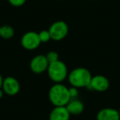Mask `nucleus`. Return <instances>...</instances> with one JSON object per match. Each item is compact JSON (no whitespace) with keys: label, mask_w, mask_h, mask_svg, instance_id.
<instances>
[{"label":"nucleus","mask_w":120,"mask_h":120,"mask_svg":"<svg viewBox=\"0 0 120 120\" xmlns=\"http://www.w3.org/2000/svg\"><path fill=\"white\" fill-rule=\"evenodd\" d=\"M47 72L49 78L55 83H61L68 76L67 66L61 60L49 64Z\"/></svg>","instance_id":"nucleus-3"},{"label":"nucleus","mask_w":120,"mask_h":120,"mask_svg":"<svg viewBox=\"0 0 120 120\" xmlns=\"http://www.w3.org/2000/svg\"><path fill=\"white\" fill-rule=\"evenodd\" d=\"M88 87L96 91H105L109 87V82L105 76L96 75L95 77H92Z\"/></svg>","instance_id":"nucleus-8"},{"label":"nucleus","mask_w":120,"mask_h":120,"mask_svg":"<svg viewBox=\"0 0 120 120\" xmlns=\"http://www.w3.org/2000/svg\"><path fill=\"white\" fill-rule=\"evenodd\" d=\"M21 43L24 49L27 50H34L37 49L41 44L38 33L34 31H28L22 37Z\"/></svg>","instance_id":"nucleus-5"},{"label":"nucleus","mask_w":120,"mask_h":120,"mask_svg":"<svg viewBox=\"0 0 120 120\" xmlns=\"http://www.w3.org/2000/svg\"><path fill=\"white\" fill-rule=\"evenodd\" d=\"M49 31L52 40L59 41L67 36L68 33V26L64 21H57L50 26Z\"/></svg>","instance_id":"nucleus-4"},{"label":"nucleus","mask_w":120,"mask_h":120,"mask_svg":"<svg viewBox=\"0 0 120 120\" xmlns=\"http://www.w3.org/2000/svg\"><path fill=\"white\" fill-rule=\"evenodd\" d=\"M4 90H3V89L1 88V89H0V99L3 98V96H4Z\"/></svg>","instance_id":"nucleus-18"},{"label":"nucleus","mask_w":120,"mask_h":120,"mask_svg":"<svg viewBox=\"0 0 120 120\" xmlns=\"http://www.w3.org/2000/svg\"><path fill=\"white\" fill-rule=\"evenodd\" d=\"M38 35H39V38H40V40L41 43H47V42H49L50 40H52L51 35H50L49 30H41V31L39 32Z\"/></svg>","instance_id":"nucleus-13"},{"label":"nucleus","mask_w":120,"mask_h":120,"mask_svg":"<svg viewBox=\"0 0 120 120\" xmlns=\"http://www.w3.org/2000/svg\"><path fill=\"white\" fill-rule=\"evenodd\" d=\"M118 113H119V115H120V109H119V111H118Z\"/></svg>","instance_id":"nucleus-19"},{"label":"nucleus","mask_w":120,"mask_h":120,"mask_svg":"<svg viewBox=\"0 0 120 120\" xmlns=\"http://www.w3.org/2000/svg\"><path fill=\"white\" fill-rule=\"evenodd\" d=\"M26 0H8L10 4H12L14 7H21L26 3Z\"/></svg>","instance_id":"nucleus-15"},{"label":"nucleus","mask_w":120,"mask_h":120,"mask_svg":"<svg viewBox=\"0 0 120 120\" xmlns=\"http://www.w3.org/2000/svg\"><path fill=\"white\" fill-rule=\"evenodd\" d=\"M45 57H46L47 60H48L49 64H51V63L56 62V61L59 60V59H58V53H57V52H55V51L48 52V53H46V55H45Z\"/></svg>","instance_id":"nucleus-14"},{"label":"nucleus","mask_w":120,"mask_h":120,"mask_svg":"<svg viewBox=\"0 0 120 120\" xmlns=\"http://www.w3.org/2000/svg\"><path fill=\"white\" fill-rule=\"evenodd\" d=\"M97 120H120L118 110L112 108H105L100 110L96 116Z\"/></svg>","instance_id":"nucleus-10"},{"label":"nucleus","mask_w":120,"mask_h":120,"mask_svg":"<svg viewBox=\"0 0 120 120\" xmlns=\"http://www.w3.org/2000/svg\"><path fill=\"white\" fill-rule=\"evenodd\" d=\"M69 113L71 115H79L83 112L84 110V105L82 101L78 100H71L66 105Z\"/></svg>","instance_id":"nucleus-11"},{"label":"nucleus","mask_w":120,"mask_h":120,"mask_svg":"<svg viewBox=\"0 0 120 120\" xmlns=\"http://www.w3.org/2000/svg\"><path fill=\"white\" fill-rule=\"evenodd\" d=\"M49 99L54 106H66L71 100L68 88L61 83H56L49 89Z\"/></svg>","instance_id":"nucleus-1"},{"label":"nucleus","mask_w":120,"mask_h":120,"mask_svg":"<svg viewBox=\"0 0 120 120\" xmlns=\"http://www.w3.org/2000/svg\"><path fill=\"white\" fill-rule=\"evenodd\" d=\"M15 34V30L11 26L8 25H4L0 26V36L3 39L5 40H8L11 39Z\"/></svg>","instance_id":"nucleus-12"},{"label":"nucleus","mask_w":120,"mask_h":120,"mask_svg":"<svg viewBox=\"0 0 120 120\" xmlns=\"http://www.w3.org/2000/svg\"><path fill=\"white\" fill-rule=\"evenodd\" d=\"M71 114L66 106H55L49 114V120H69Z\"/></svg>","instance_id":"nucleus-9"},{"label":"nucleus","mask_w":120,"mask_h":120,"mask_svg":"<svg viewBox=\"0 0 120 120\" xmlns=\"http://www.w3.org/2000/svg\"><path fill=\"white\" fill-rule=\"evenodd\" d=\"M20 83L16 78L8 77L4 79L2 89L5 94L8 95H16L20 90Z\"/></svg>","instance_id":"nucleus-7"},{"label":"nucleus","mask_w":120,"mask_h":120,"mask_svg":"<svg viewBox=\"0 0 120 120\" xmlns=\"http://www.w3.org/2000/svg\"><path fill=\"white\" fill-rule=\"evenodd\" d=\"M68 77L72 86L83 88L89 86L92 76L85 68H77L68 74Z\"/></svg>","instance_id":"nucleus-2"},{"label":"nucleus","mask_w":120,"mask_h":120,"mask_svg":"<svg viewBox=\"0 0 120 120\" xmlns=\"http://www.w3.org/2000/svg\"><path fill=\"white\" fill-rule=\"evenodd\" d=\"M77 89H78V88H77V87H74V86H72L71 88H68L71 99H72V98L75 99L76 97L78 95V90H77Z\"/></svg>","instance_id":"nucleus-16"},{"label":"nucleus","mask_w":120,"mask_h":120,"mask_svg":"<svg viewBox=\"0 0 120 120\" xmlns=\"http://www.w3.org/2000/svg\"><path fill=\"white\" fill-rule=\"evenodd\" d=\"M48 60L45 55H37L34 57L30 61V70L35 74H41L47 71L49 68Z\"/></svg>","instance_id":"nucleus-6"},{"label":"nucleus","mask_w":120,"mask_h":120,"mask_svg":"<svg viewBox=\"0 0 120 120\" xmlns=\"http://www.w3.org/2000/svg\"><path fill=\"white\" fill-rule=\"evenodd\" d=\"M3 82H4V78H3L2 75L0 74V89L2 88L3 86Z\"/></svg>","instance_id":"nucleus-17"}]
</instances>
